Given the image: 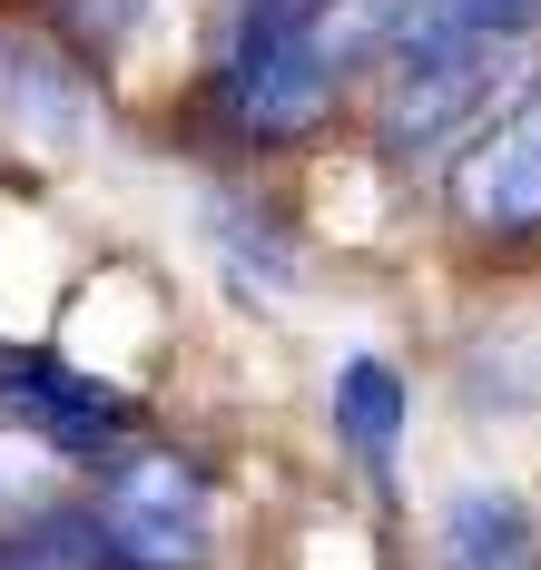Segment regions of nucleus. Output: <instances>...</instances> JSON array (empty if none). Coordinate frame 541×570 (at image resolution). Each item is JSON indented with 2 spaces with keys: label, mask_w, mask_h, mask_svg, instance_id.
Here are the masks:
<instances>
[{
  "label": "nucleus",
  "mask_w": 541,
  "mask_h": 570,
  "mask_svg": "<svg viewBox=\"0 0 541 570\" xmlns=\"http://www.w3.org/2000/svg\"><path fill=\"white\" fill-rule=\"evenodd\" d=\"M492 50L502 40H482L463 30L453 10H433V0H404L394 10V40L374 59V138L394 148V158H433V148H463L482 128V99H492Z\"/></svg>",
  "instance_id": "f03ea898"
},
{
  "label": "nucleus",
  "mask_w": 541,
  "mask_h": 570,
  "mask_svg": "<svg viewBox=\"0 0 541 570\" xmlns=\"http://www.w3.org/2000/svg\"><path fill=\"white\" fill-rule=\"evenodd\" d=\"M453 217L473 246H532L541 236V99L502 109L453 158Z\"/></svg>",
  "instance_id": "20e7f679"
},
{
  "label": "nucleus",
  "mask_w": 541,
  "mask_h": 570,
  "mask_svg": "<svg viewBox=\"0 0 541 570\" xmlns=\"http://www.w3.org/2000/svg\"><path fill=\"white\" fill-rule=\"evenodd\" d=\"M532 99H541V89H532Z\"/></svg>",
  "instance_id": "9d476101"
},
{
  "label": "nucleus",
  "mask_w": 541,
  "mask_h": 570,
  "mask_svg": "<svg viewBox=\"0 0 541 570\" xmlns=\"http://www.w3.org/2000/svg\"><path fill=\"white\" fill-rule=\"evenodd\" d=\"M433 561L443 570H541V531H532V512L512 492L463 482L443 502V521H433Z\"/></svg>",
  "instance_id": "423d86ee"
},
{
  "label": "nucleus",
  "mask_w": 541,
  "mask_h": 570,
  "mask_svg": "<svg viewBox=\"0 0 541 570\" xmlns=\"http://www.w3.org/2000/svg\"><path fill=\"white\" fill-rule=\"evenodd\" d=\"M0 403H10L40 443H60V453H79V462H119L128 433H138V403L109 394L99 374L60 364V354H10V364H0Z\"/></svg>",
  "instance_id": "39448f33"
},
{
  "label": "nucleus",
  "mask_w": 541,
  "mask_h": 570,
  "mask_svg": "<svg viewBox=\"0 0 541 570\" xmlns=\"http://www.w3.org/2000/svg\"><path fill=\"white\" fill-rule=\"evenodd\" d=\"M207 512H217V482L197 453H119L79 521H89L99 570H197Z\"/></svg>",
  "instance_id": "7ed1b4c3"
},
{
  "label": "nucleus",
  "mask_w": 541,
  "mask_h": 570,
  "mask_svg": "<svg viewBox=\"0 0 541 570\" xmlns=\"http://www.w3.org/2000/svg\"><path fill=\"white\" fill-rule=\"evenodd\" d=\"M0 570H20V561H0Z\"/></svg>",
  "instance_id": "1a4fd4ad"
},
{
  "label": "nucleus",
  "mask_w": 541,
  "mask_h": 570,
  "mask_svg": "<svg viewBox=\"0 0 541 570\" xmlns=\"http://www.w3.org/2000/svg\"><path fill=\"white\" fill-rule=\"evenodd\" d=\"M325 413H335V433H345V453H355L364 472H394V453H404V413H414V384H404L384 354H345L335 384H325Z\"/></svg>",
  "instance_id": "0eeeda50"
},
{
  "label": "nucleus",
  "mask_w": 541,
  "mask_h": 570,
  "mask_svg": "<svg viewBox=\"0 0 541 570\" xmlns=\"http://www.w3.org/2000/svg\"><path fill=\"white\" fill-rule=\"evenodd\" d=\"M79 79H69L50 50H30V40H10L0 30V128H20V138H79Z\"/></svg>",
  "instance_id": "6e6552de"
},
{
  "label": "nucleus",
  "mask_w": 541,
  "mask_h": 570,
  "mask_svg": "<svg viewBox=\"0 0 541 570\" xmlns=\"http://www.w3.org/2000/svg\"><path fill=\"white\" fill-rule=\"evenodd\" d=\"M404 0H237L217 40V118L246 148H296L315 138L345 79L384 59Z\"/></svg>",
  "instance_id": "f257e3e1"
}]
</instances>
